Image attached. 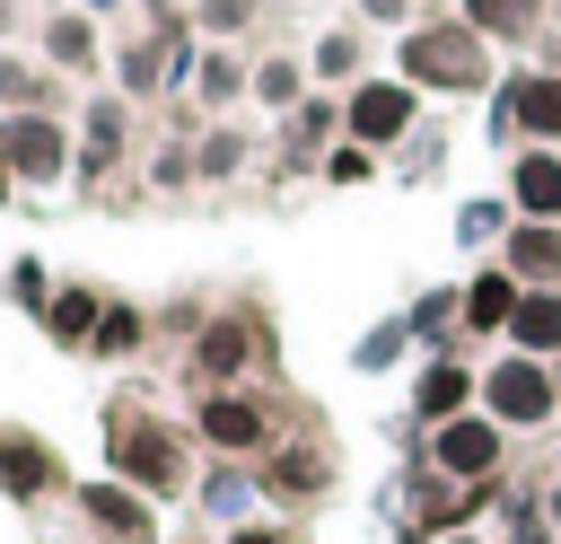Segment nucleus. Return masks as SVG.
<instances>
[{
    "instance_id": "nucleus-1",
    "label": "nucleus",
    "mask_w": 561,
    "mask_h": 544,
    "mask_svg": "<svg viewBox=\"0 0 561 544\" xmlns=\"http://www.w3.org/2000/svg\"><path fill=\"white\" fill-rule=\"evenodd\" d=\"M394 79H412L421 97H500V44L491 35H473L456 9H438V18H421V26H403V44H394Z\"/></svg>"
},
{
    "instance_id": "nucleus-2",
    "label": "nucleus",
    "mask_w": 561,
    "mask_h": 544,
    "mask_svg": "<svg viewBox=\"0 0 561 544\" xmlns=\"http://www.w3.org/2000/svg\"><path fill=\"white\" fill-rule=\"evenodd\" d=\"M0 149L18 167V193L79 184V114H0Z\"/></svg>"
},
{
    "instance_id": "nucleus-3",
    "label": "nucleus",
    "mask_w": 561,
    "mask_h": 544,
    "mask_svg": "<svg viewBox=\"0 0 561 544\" xmlns=\"http://www.w3.org/2000/svg\"><path fill=\"white\" fill-rule=\"evenodd\" d=\"M105 456H114V483H131V491H184V430H167L158 412H114V439H105Z\"/></svg>"
},
{
    "instance_id": "nucleus-4",
    "label": "nucleus",
    "mask_w": 561,
    "mask_h": 544,
    "mask_svg": "<svg viewBox=\"0 0 561 544\" xmlns=\"http://www.w3.org/2000/svg\"><path fill=\"white\" fill-rule=\"evenodd\" d=\"M482 412L500 430H543L561 412V369L552 360H526V351H500L482 360Z\"/></svg>"
},
{
    "instance_id": "nucleus-5",
    "label": "nucleus",
    "mask_w": 561,
    "mask_h": 544,
    "mask_svg": "<svg viewBox=\"0 0 561 544\" xmlns=\"http://www.w3.org/2000/svg\"><path fill=\"white\" fill-rule=\"evenodd\" d=\"M491 132L517 140V149H561V70L508 61V79L491 97Z\"/></svg>"
},
{
    "instance_id": "nucleus-6",
    "label": "nucleus",
    "mask_w": 561,
    "mask_h": 544,
    "mask_svg": "<svg viewBox=\"0 0 561 544\" xmlns=\"http://www.w3.org/2000/svg\"><path fill=\"white\" fill-rule=\"evenodd\" d=\"M342 123H351L342 140H359V149H377V158H386V149H412V132H421V88L394 79V70H386V79H359V88L342 97Z\"/></svg>"
},
{
    "instance_id": "nucleus-7",
    "label": "nucleus",
    "mask_w": 561,
    "mask_h": 544,
    "mask_svg": "<svg viewBox=\"0 0 561 544\" xmlns=\"http://www.w3.org/2000/svg\"><path fill=\"white\" fill-rule=\"evenodd\" d=\"M131 149H140V105L123 88L79 97V184H105L114 167H131Z\"/></svg>"
},
{
    "instance_id": "nucleus-8",
    "label": "nucleus",
    "mask_w": 561,
    "mask_h": 544,
    "mask_svg": "<svg viewBox=\"0 0 561 544\" xmlns=\"http://www.w3.org/2000/svg\"><path fill=\"white\" fill-rule=\"evenodd\" d=\"M35 61L61 70L70 88H79V79H114V44H105L96 9H44V26H35Z\"/></svg>"
},
{
    "instance_id": "nucleus-9",
    "label": "nucleus",
    "mask_w": 561,
    "mask_h": 544,
    "mask_svg": "<svg viewBox=\"0 0 561 544\" xmlns=\"http://www.w3.org/2000/svg\"><path fill=\"white\" fill-rule=\"evenodd\" d=\"M465 412H482V369L456 360V351H421V369H412V421L421 430H447Z\"/></svg>"
},
{
    "instance_id": "nucleus-10",
    "label": "nucleus",
    "mask_w": 561,
    "mask_h": 544,
    "mask_svg": "<svg viewBox=\"0 0 561 544\" xmlns=\"http://www.w3.org/2000/svg\"><path fill=\"white\" fill-rule=\"evenodd\" d=\"M254 360H263V316H210V325L193 333V377H202V395H228Z\"/></svg>"
},
{
    "instance_id": "nucleus-11",
    "label": "nucleus",
    "mask_w": 561,
    "mask_h": 544,
    "mask_svg": "<svg viewBox=\"0 0 561 544\" xmlns=\"http://www.w3.org/2000/svg\"><path fill=\"white\" fill-rule=\"evenodd\" d=\"M500 456H508V430L491 412H465V421L430 430V465L456 474V483H500Z\"/></svg>"
},
{
    "instance_id": "nucleus-12",
    "label": "nucleus",
    "mask_w": 561,
    "mask_h": 544,
    "mask_svg": "<svg viewBox=\"0 0 561 544\" xmlns=\"http://www.w3.org/2000/svg\"><path fill=\"white\" fill-rule=\"evenodd\" d=\"M193 439H202L210 456H263V439H272V412H263L245 386H228V395H202V412H193Z\"/></svg>"
},
{
    "instance_id": "nucleus-13",
    "label": "nucleus",
    "mask_w": 561,
    "mask_h": 544,
    "mask_svg": "<svg viewBox=\"0 0 561 544\" xmlns=\"http://www.w3.org/2000/svg\"><path fill=\"white\" fill-rule=\"evenodd\" d=\"M517 307H526V281H517V272H508L500 254H482V263L465 272V333H473V342H491V333L508 342Z\"/></svg>"
},
{
    "instance_id": "nucleus-14",
    "label": "nucleus",
    "mask_w": 561,
    "mask_h": 544,
    "mask_svg": "<svg viewBox=\"0 0 561 544\" xmlns=\"http://www.w3.org/2000/svg\"><path fill=\"white\" fill-rule=\"evenodd\" d=\"M70 500H79V518H88V526H105L114 544H158V509H149V491H131V483L96 474V483H79Z\"/></svg>"
},
{
    "instance_id": "nucleus-15",
    "label": "nucleus",
    "mask_w": 561,
    "mask_h": 544,
    "mask_svg": "<svg viewBox=\"0 0 561 544\" xmlns=\"http://www.w3.org/2000/svg\"><path fill=\"white\" fill-rule=\"evenodd\" d=\"M184 97L219 123V114H237V105H254V61L237 53V44H202V61H193V79H184Z\"/></svg>"
},
{
    "instance_id": "nucleus-16",
    "label": "nucleus",
    "mask_w": 561,
    "mask_h": 544,
    "mask_svg": "<svg viewBox=\"0 0 561 544\" xmlns=\"http://www.w3.org/2000/svg\"><path fill=\"white\" fill-rule=\"evenodd\" d=\"M53 483H61V456H53V447H44L35 430H18V421H0V491L35 509V500H44Z\"/></svg>"
},
{
    "instance_id": "nucleus-17",
    "label": "nucleus",
    "mask_w": 561,
    "mask_h": 544,
    "mask_svg": "<svg viewBox=\"0 0 561 544\" xmlns=\"http://www.w3.org/2000/svg\"><path fill=\"white\" fill-rule=\"evenodd\" d=\"M500 193L517 219H561V149H508Z\"/></svg>"
},
{
    "instance_id": "nucleus-18",
    "label": "nucleus",
    "mask_w": 561,
    "mask_h": 544,
    "mask_svg": "<svg viewBox=\"0 0 561 544\" xmlns=\"http://www.w3.org/2000/svg\"><path fill=\"white\" fill-rule=\"evenodd\" d=\"M552 9H561V0H456V18H465L473 35H491L500 53H526V44L552 26Z\"/></svg>"
},
{
    "instance_id": "nucleus-19",
    "label": "nucleus",
    "mask_w": 561,
    "mask_h": 544,
    "mask_svg": "<svg viewBox=\"0 0 561 544\" xmlns=\"http://www.w3.org/2000/svg\"><path fill=\"white\" fill-rule=\"evenodd\" d=\"M105 307H114V298H105L96 281H61V290H53V307H44L35 325H44V342H61V351H96Z\"/></svg>"
},
{
    "instance_id": "nucleus-20",
    "label": "nucleus",
    "mask_w": 561,
    "mask_h": 544,
    "mask_svg": "<svg viewBox=\"0 0 561 544\" xmlns=\"http://www.w3.org/2000/svg\"><path fill=\"white\" fill-rule=\"evenodd\" d=\"M324 483H333V465H324V447H307V439L272 447V456H263V474H254V491H263V500H324Z\"/></svg>"
},
{
    "instance_id": "nucleus-21",
    "label": "nucleus",
    "mask_w": 561,
    "mask_h": 544,
    "mask_svg": "<svg viewBox=\"0 0 561 544\" xmlns=\"http://www.w3.org/2000/svg\"><path fill=\"white\" fill-rule=\"evenodd\" d=\"M307 79H316L324 97H351V88L368 79V35H359V26H324V35L307 44Z\"/></svg>"
},
{
    "instance_id": "nucleus-22",
    "label": "nucleus",
    "mask_w": 561,
    "mask_h": 544,
    "mask_svg": "<svg viewBox=\"0 0 561 544\" xmlns=\"http://www.w3.org/2000/svg\"><path fill=\"white\" fill-rule=\"evenodd\" d=\"M500 263L526 281V290H561V219H517Z\"/></svg>"
},
{
    "instance_id": "nucleus-23",
    "label": "nucleus",
    "mask_w": 561,
    "mask_h": 544,
    "mask_svg": "<svg viewBox=\"0 0 561 544\" xmlns=\"http://www.w3.org/2000/svg\"><path fill=\"white\" fill-rule=\"evenodd\" d=\"M193 167H202V184H237V175L254 167V132L228 123V114L202 123V132H193Z\"/></svg>"
},
{
    "instance_id": "nucleus-24",
    "label": "nucleus",
    "mask_w": 561,
    "mask_h": 544,
    "mask_svg": "<svg viewBox=\"0 0 561 544\" xmlns=\"http://www.w3.org/2000/svg\"><path fill=\"white\" fill-rule=\"evenodd\" d=\"M403 325H412V342H421V351H456V333H465V281L421 290V298L403 307Z\"/></svg>"
},
{
    "instance_id": "nucleus-25",
    "label": "nucleus",
    "mask_w": 561,
    "mask_h": 544,
    "mask_svg": "<svg viewBox=\"0 0 561 544\" xmlns=\"http://www.w3.org/2000/svg\"><path fill=\"white\" fill-rule=\"evenodd\" d=\"M307 97H316L307 53H263V61H254V105H263V114H298Z\"/></svg>"
},
{
    "instance_id": "nucleus-26",
    "label": "nucleus",
    "mask_w": 561,
    "mask_h": 544,
    "mask_svg": "<svg viewBox=\"0 0 561 544\" xmlns=\"http://www.w3.org/2000/svg\"><path fill=\"white\" fill-rule=\"evenodd\" d=\"M342 132H351V123H342V97H324V88H316L298 114H280V132H272V140H289V149L324 158V149H342Z\"/></svg>"
},
{
    "instance_id": "nucleus-27",
    "label": "nucleus",
    "mask_w": 561,
    "mask_h": 544,
    "mask_svg": "<svg viewBox=\"0 0 561 544\" xmlns=\"http://www.w3.org/2000/svg\"><path fill=\"white\" fill-rule=\"evenodd\" d=\"M508 351L561 369V290H526V307H517V325H508Z\"/></svg>"
},
{
    "instance_id": "nucleus-28",
    "label": "nucleus",
    "mask_w": 561,
    "mask_h": 544,
    "mask_svg": "<svg viewBox=\"0 0 561 544\" xmlns=\"http://www.w3.org/2000/svg\"><path fill=\"white\" fill-rule=\"evenodd\" d=\"M508 228H517V211H508V193H473V202L456 211V237H465L473 254H482V246L500 254V246H508Z\"/></svg>"
},
{
    "instance_id": "nucleus-29",
    "label": "nucleus",
    "mask_w": 561,
    "mask_h": 544,
    "mask_svg": "<svg viewBox=\"0 0 561 544\" xmlns=\"http://www.w3.org/2000/svg\"><path fill=\"white\" fill-rule=\"evenodd\" d=\"M403 351H421V342H412V325H403V316H386V325H368V333H359L351 369H368V377H377V369H394Z\"/></svg>"
},
{
    "instance_id": "nucleus-30",
    "label": "nucleus",
    "mask_w": 561,
    "mask_h": 544,
    "mask_svg": "<svg viewBox=\"0 0 561 544\" xmlns=\"http://www.w3.org/2000/svg\"><path fill=\"white\" fill-rule=\"evenodd\" d=\"M254 18H263V0H193V26H202V44H237Z\"/></svg>"
},
{
    "instance_id": "nucleus-31",
    "label": "nucleus",
    "mask_w": 561,
    "mask_h": 544,
    "mask_svg": "<svg viewBox=\"0 0 561 544\" xmlns=\"http://www.w3.org/2000/svg\"><path fill=\"white\" fill-rule=\"evenodd\" d=\"M140 342H149V316L114 298V307H105V325H96V351H88V360H123V351H140Z\"/></svg>"
},
{
    "instance_id": "nucleus-32",
    "label": "nucleus",
    "mask_w": 561,
    "mask_h": 544,
    "mask_svg": "<svg viewBox=\"0 0 561 544\" xmlns=\"http://www.w3.org/2000/svg\"><path fill=\"white\" fill-rule=\"evenodd\" d=\"M149 184H158V193H184V184H202V167H193V140H158V149H149Z\"/></svg>"
},
{
    "instance_id": "nucleus-33",
    "label": "nucleus",
    "mask_w": 561,
    "mask_h": 544,
    "mask_svg": "<svg viewBox=\"0 0 561 544\" xmlns=\"http://www.w3.org/2000/svg\"><path fill=\"white\" fill-rule=\"evenodd\" d=\"M53 290H61V281H53V272H44L35 254H18V263H9V307H26V316H44V307H53Z\"/></svg>"
},
{
    "instance_id": "nucleus-34",
    "label": "nucleus",
    "mask_w": 561,
    "mask_h": 544,
    "mask_svg": "<svg viewBox=\"0 0 561 544\" xmlns=\"http://www.w3.org/2000/svg\"><path fill=\"white\" fill-rule=\"evenodd\" d=\"M377 175H386V158H377V149H359V140L324 149V184H377Z\"/></svg>"
},
{
    "instance_id": "nucleus-35",
    "label": "nucleus",
    "mask_w": 561,
    "mask_h": 544,
    "mask_svg": "<svg viewBox=\"0 0 561 544\" xmlns=\"http://www.w3.org/2000/svg\"><path fill=\"white\" fill-rule=\"evenodd\" d=\"M202 509L237 518V509H245V474H210V483H202Z\"/></svg>"
},
{
    "instance_id": "nucleus-36",
    "label": "nucleus",
    "mask_w": 561,
    "mask_h": 544,
    "mask_svg": "<svg viewBox=\"0 0 561 544\" xmlns=\"http://www.w3.org/2000/svg\"><path fill=\"white\" fill-rule=\"evenodd\" d=\"M412 9H421V0H359V26H394V35H403V26H421Z\"/></svg>"
},
{
    "instance_id": "nucleus-37",
    "label": "nucleus",
    "mask_w": 561,
    "mask_h": 544,
    "mask_svg": "<svg viewBox=\"0 0 561 544\" xmlns=\"http://www.w3.org/2000/svg\"><path fill=\"white\" fill-rule=\"evenodd\" d=\"M403 167H412V175H438V167H447V140H438V132H412Z\"/></svg>"
},
{
    "instance_id": "nucleus-38",
    "label": "nucleus",
    "mask_w": 561,
    "mask_h": 544,
    "mask_svg": "<svg viewBox=\"0 0 561 544\" xmlns=\"http://www.w3.org/2000/svg\"><path fill=\"white\" fill-rule=\"evenodd\" d=\"M228 544H298V535H289V526H272V518H237V526H228Z\"/></svg>"
},
{
    "instance_id": "nucleus-39",
    "label": "nucleus",
    "mask_w": 561,
    "mask_h": 544,
    "mask_svg": "<svg viewBox=\"0 0 561 544\" xmlns=\"http://www.w3.org/2000/svg\"><path fill=\"white\" fill-rule=\"evenodd\" d=\"M131 9H140V26H167V18H184L193 0H131Z\"/></svg>"
},
{
    "instance_id": "nucleus-40",
    "label": "nucleus",
    "mask_w": 561,
    "mask_h": 544,
    "mask_svg": "<svg viewBox=\"0 0 561 544\" xmlns=\"http://www.w3.org/2000/svg\"><path fill=\"white\" fill-rule=\"evenodd\" d=\"M517 544H552V526H543V518H526V526H517Z\"/></svg>"
},
{
    "instance_id": "nucleus-41",
    "label": "nucleus",
    "mask_w": 561,
    "mask_h": 544,
    "mask_svg": "<svg viewBox=\"0 0 561 544\" xmlns=\"http://www.w3.org/2000/svg\"><path fill=\"white\" fill-rule=\"evenodd\" d=\"M394 544H438V535H430V526H412V518H403V526H394Z\"/></svg>"
},
{
    "instance_id": "nucleus-42",
    "label": "nucleus",
    "mask_w": 561,
    "mask_h": 544,
    "mask_svg": "<svg viewBox=\"0 0 561 544\" xmlns=\"http://www.w3.org/2000/svg\"><path fill=\"white\" fill-rule=\"evenodd\" d=\"M9 35H18V0H0V44H9Z\"/></svg>"
},
{
    "instance_id": "nucleus-43",
    "label": "nucleus",
    "mask_w": 561,
    "mask_h": 544,
    "mask_svg": "<svg viewBox=\"0 0 561 544\" xmlns=\"http://www.w3.org/2000/svg\"><path fill=\"white\" fill-rule=\"evenodd\" d=\"M9 193H18V167H9V149H0V202H9Z\"/></svg>"
},
{
    "instance_id": "nucleus-44",
    "label": "nucleus",
    "mask_w": 561,
    "mask_h": 544,
    "mask_svg": "<svg viewBox=\"0 0 561 544\" xmlns=\"http://www.w3.org/2000/svg\"><path fill=\"white\" fill-rule=\"evenodd\" d=\"M543 518H552V526H561V483H552V500H543Z\"/></svg>"
},
{
    "instance_id": "nucleus-45",
    "label": "nucleus",
    "mask_w": 561,
    "mask_h": 544,
    "mask_svg": "<svg viewBox=\"0 0 561 544\" xmlns=\"http://www.w3.org/2000/svg\"><path fill=\"white\" fill-rule=\"evenodd\" d=\"M447 544H491V535H447Z\"/></svg>"
}]
</instances>
